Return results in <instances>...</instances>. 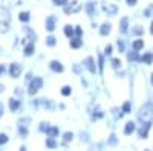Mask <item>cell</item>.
<instances>
[{"label": "cell", "instance_id": "obj_39", "mask_svg": "<svg viewBox=\"0 0 153 151\" xmlns=\"http://www.w3.org/2000/svg\"><path fill=\"white\" fill-rule=\"evenodd\" d=\"M110 52H112V46H107V47H106V54L110 55Z\"/></svg>", "mask_w": 153, "mask_h": 151}, {"label": "cell", "instance_id": "obj_40", "mask_svg": "<svg viewBox=\"0 0 153 151\" xmlns=\"http://www.w3.org/2000/svg\"><path fill=\"white\" fill-rule=\"evenodd\" d=\"M110 137H112V139H110V144H115V142H117V139H115V136H113V134H112Z\"/></svg>", "mask_w": 153, "mask_h": 151}, {"label": "cell", "instance_id": "obj_34", "mask_svg": "<svg viewBox=\"0 0 153 151\" xmlns=\"http://www.w3.org/2000/svg\"><path fill=\"white\" fill-rule=\"evenodd\" d=\"M72 137H74L72 133H66V134H65V141H66V142H68V141H72Z\"/></svg>", "mask_w": 153, "mask_h": 151}, {"label": "cell", "instance_id": "obj_13", "mask_svg": "<svg viewBox=\"0 0 153 151\" xmlns=\"http://www.w3.org/2000/svg\"><path fill=\"white\" fill-rule=\"evenodd\" d=\"M81 44H83V41L80 40V37H76V38H72V40H71V46H72L74 49H78Z\"/></svg>", "mask_w": 153, "mask_h": 151}, {"label": "cell", "instance_id": "obj_31", "mask_svg": "<svg viewBox=\"0 0 153 151\" xmlns=\"http://www.w3.org/2000/svg\"><path fill=\"white\" fill-rule=\"evenodd\" d=\"M133 34H135V35H141V34H143V28H141V26H136V28L133 29Z\"/></svg>", "mask_w": 153, "mask_h": 151}, {"label": "cell", "instance_id": "obj_3", "mask_svg": "<svg viewBox=\"0 0 153 151\" xmlns=\"http://www.w3.org/2000/svg\"><path fill=\"white\" fill-rule=\"evenodd\" d=\"M42 85H43V80L42 78H34V81L29 85V95H35L38 90L42 89Z\"/></svg>", "mask_w": 153, "mask_h": 151}, {"label": "cell", "instance_id": "obj_29", "mask_svg": "<svg viewBox=\"0 0 153 151\" xmlns=\"http://www.w3.org/2000/svg\"><path fill=\"white\" fill-rule=\"evenodd\" d=\"M8 142V136L6 134H0V145H5Z\"/></svg>", "mask_w": 153, "mask_h": 151}, {"label": "cell", "instance_id": "obj_26", "mask_svg": "<svg viewBox=\"0 0 153 151\" xmlns=\"http://www.w3.org/2000/svg\"><path fill=\"white\" fill-rule=\"evenodd\" d=\"M52 2H54V5H57V6H63V5L69 3L68 0H52Z\"/></svg>", "mask_w": 153, "mask_h": 151}, {"label": "cell", "instance_id": "obj_1", "mask_svg": "<svg viewBox=\"0 0 153 151\" xmlns=\"http://www.w3.org/2000/svg\"><path fill=\"white\" fill-rule=\"evenodd\" d=\"M138 118L143 124H152V121H153V107H152L150 102H147L141 107V110H139V113H138Z\"/></svg>", "mask_w": 153, "mask_h": 151}, {"label": "cell", "instance_id": "obj_21", "mask_svg": "<svg viewBox=\"0 0 153 151\" xmlns=\"http://www.w3.org/2000/svg\"><path fill=\"white\" fill-rule=\"evenodd\" d=\"M127 58H129V61H138V60H139V57H138V54H136V50H135V52H130L129 55H127Z\"/></svg>", "mask_w": 153, "mask_h": 151}, {"label": "cell", "instance_id": "obj_10", "mask_svg": "<svg viewBox=\"0 0 153 151\" xmlns=\"http://www.w3.org/2000/svg\"><path fill=\"white\" fill-rule=\"evenodd\" d=\"M150 130V124H144L141 130H139V137H147V133Z\"/></svg>", "mask_w": 153, "mask_h": 151}, {"label": "cell", "instance_id": "obj_24", "mask_svg": "<svg viewBox=\"0 0 153 151\" xmlns=\"http://www.w3.org/2000/svg\"><path fill=\"white\" fill-rule=\"evenodd\" d=\"M98 63H100L98 66H100V72H101V70H103V67H104V60H103V55H101V54L98 55Z\"/></svg>", "mask_w": 153, "mask_h": 151}, {"label": "cell", "instance_id": "obj_14", "mask_svg": "<svg viewBox=\"0 0 153 151\" xmlns=\"http://www.w3.org/2000/svg\"><path fill=\"white\" fill-rule=\"evenodd\" d=\"M109 32H110V24H109V23L103 24V26H101V29H100V34H101V35H107Z\"/></svg>", "mask_w": 153, "mask_h": 151}, {"label": "cell", "instance_id": "obj_16", "mask_svg": "<svg viewBox=\"0 0 153 151\" xmlns=\"http://www.w3.org/2000/svg\"><path fill=\"white\" fill-rule=\"evenodd\" d=\"M127 23H129V20H127V17H124V18L121 20V26H120L123 34H126V32H127Z\"/></svg>", "mask_w": 153, "mask_h": 151}, {"label": "cell", "instance_id": "obj_7", "mask_svg": "<svg viewBox=\"0 0 153 151\" xmlns=\"http://www.w3.org/2000/svg\"><path fill=\"white\" fill-rule=\"evenodd\" d=\"M84 64H86V67L89 69V72H91V73H95V72H97V67H95V64H94V58H92V57L86 58Z\"/></svg>", "mask_w": 153, "mask_h": 151}, {"label": "cell", "instance_id": "obj_19", "mask_svg": "<svg viewBox=\"0 0 153 151\" xmlns=\"http://www.w3.org/2000/svg\"><path fill=\"white\" fill-rule=\"evenodd\" d=\"M143 46H144V41H143V40H136V41L133 43V49H135V50L143 49Z\"/></svg>", "mask_w": 153, "mask_h": 151}, {"label": "cell", "instance_id": "obj_25", "mask_svg": "<svg viewBox=\"0 0 153 151\" xmlns=\"http://www.w3.org/2000/svg\"><path fill=\"white\" fill-rule=\"evenodd\" d=\"M65 34H66L68 37H72V34H74V29H72V26H65Z\"/></svg>", "mask_w": 153, "mask_h": 151}, {"label": "cell", "instance_id": "obj_35", "mask_svg": "<svg viewBox=\"0 0 153 151\" xmlns=\"http://www.w3.org/2000/svg\"><path fill=\"white\" fill-rule=\"evenodd\" d=\"M75 34H76V37H80V35L83 34V31H81V28H78V26H76V28H75Z\"/></svg>", "mask_w": 153, "mask_h": 151}, {"label": "cell", "instance_id": "obj_4", "mask_svg": "<svg viewBox=\"0 0 153 151\" xmlns=\"http://www.w3.org/2000/svg\"><path fill=\"white\" fill-rule=\"evenodd\" d=\"M80 9H81V5L76 2V0H74L72 3L65 6V14H74V12H78Z\"/></svg>", "mask_w": 153, "mask_h": 151}, {"label": "cell", "instance_id": "obj_30", "mask_svg": "<svg viewBox=\"0 0 153 151\" xmlns=\"http://www.w3.org/2000/svg\"><path fill=\"white\" fill-rule=\"evenodd\" d=\"M87 12L89 15H94V3H87Z\"/></svg>", "mask_w": 153, "mask_h": 151}, {"label": "cell", "instance_id": "obj_2", "mask_svg": "<svg viewBox=\"0 0 153 151\" xmlns=\"http://www.w3.org/2000/svg\"><path fill=\"white\" fill-rule=\"evenodd\" d=\"M9 23H11V15H9V12L2 8L0 9V31L2 32H6L8 31V26H9Z\"/></svg>", "mask_w": 153, "mask_h": 151}, {"label": "cell", "instance_id": "obj_17", "mask_svg": "<svg viewBox=\"0 0 153 151\" xmlns=\"http://www.w3.org/2000/svg\"><path fill=\"white\" fill-rule=\"evenodd\" d=\"M46 133H48L51 137H54V136H57V134H58V128H57V127H52V128H49V127H48Z\"/></svg>", "mask_w": 153, "mask_h": 151}, {"label": "cell", "instance_id": "obj_33", "mask_svg": "<svg viewBox=\"0 0 153 151\" xmlns=\"http://www.w3.org/2000/svg\"><path fill=\"white\" fill-rule=\"evenodd\" d=\"M123 111H124V113H129V111H130V102H126V104H124Z\"/></svg>", "mask_w": 153, "mask_h": 151}, {"label": "cell", "instance_id": "obj_6", "mask_svg": "<svg viewBox=\"0 0 153 151\" xmlns=\"http://www.w3.org/2000/svg\"><path fill=\"white\" fill-rule=\"evenodd\" d=\"M46 29H48L49 32H52V31L55 29V15H49V17L46 18Z\"/></svg>", "mask_w": 153, "mask_h": 151}, {"label": "cell", "instance_id": "obj_41", "mask_svg": "<svg viewBox=\"0 0 153 151\" xmlns=\"http://www.w3.org/2000/svg\"><path fill=\"white\" fill-rule=\"evenodd\" d=\"M3 70H5V67H3V66H0V75H2V72H3Z\"/></svg>", "mask_w": 153, "mask_h": 151}, {"label": "cell", "instance_id": "obj_11", "mask_svg": "<svg viewBox=\"0 0 153 151\" xmlns=\"http://www.w3.org/2000/svg\"><path fill=\"white\" fill-rule=\"evenodd\" d=\"M9 107H11V110L12 111H16V110H19V107H20V101H17V99H9Z\"/></svg>", "mask_w": 153, "mask_h": 151}, {"label": "cell", "instance_id": "obj_43", "mask_svg": "<svg viewBox=\"0 0 153 151\" xmlns=\"http://www.w3.org/2000/svg\"><path fill=\"white\" fill-rule=\"evenodd\" d=\"M152 85H153V75H152Z\"/></svg>", "mask_w": 153, "mask_h": 151}, {"label": "cell", "instance_id": "obj_5", "mask_svg": "<svg viewBox=\"0 0 153 151\" xmlns=\"http://www.w3.org/2000/svg\"><path fill=\"white\" fill-rule=\"evenodd\" d=\"M9 73H11V77H12V78H17L19 75L22 73V66L17 64V63L11 64V67H9Z\"/></svg>", "mask_w": 153, "mask_h": 151}, {"label": "cell", "instance_id": "obj_22", "mask_svg": "<svg viewBox=\"0 0 153 151\" xmlns=\"http://www.w3.org/2000/svg\"><path fill=\"white\" fill-rule=\"evenodd\" d=\"M19 18H20V21H29V12H22Z\"/></svg>", "mask_w": 153, "mask_h": 151}, {"label": "cell", "instance_id": "obj_12", "mask_svg": "<svg viewBox=\"0 0 153 151\" xmlns=\"http://www.w3.org/2000/svg\"><path fill=\"white\" fill-rule=\"evenodd\" d=\"M135 131V124L133 122H127L126 124V128H124V133L126 134H132Z\"/></svg>", "mask_w": 153, "mask_h": 151}, {"label": "cell", "instance_id": "obj_9", "mask_svg": "<svg viewBox=\"0 0 153 151\" xmlns=\"http://www.w3.org/2000/svg\"><path fill=\"white\" fill-rule=\"evenodd\" d=\"M51 69H52L54 72H63V66H61V63L58 61H51Z\"/></svg>", "mask_w": 153, "mask_h": 151}, {"label": "cell", "instance_id": "obj_8", "mask_svg": "<svg viewBox=\"0 0 153 151\" xmlns=\"http://www.w3.org/2000/svg\"><path fill=\"white\" fill-rule=\"evenodd\" d=\"M34 49H35V46H34V41H31L29 44H26V46H25V55H26V57L32 55V54H34Z\"/></svg>", "mask_w": 153, "mask_h": 151}, {"label": "cell", "instance_id": "obj_28", "mask_svg": "<svg viewBox=\"0 0 153 151\" xmlns=\"http://www.w3.org/2000/svg\"><path fill=\"white\" fill-rule=\"evenodd\" d=\"M61 93L65 95V96L71 95V87H69V85H65V87H63V90H61Z\"/></svg>", "mask_w": 153, "mask_h": 151}, {"label": "cell", "instance_id": "obj_23", "mask_svg": "<svg viewBox=\"0 0 153 151\" xmlns=\"http://www.w3.org/2000/svg\"><path fill=\"white\" fill-rule=\"evenodd\" d=\"M104 11L110 12V14H115V12H117V8H115V6H109V5H104Z\"/></svg>", "mask_w": 153, "mask_h": 151}, {"label": "cell", "instance_id": "obj_37", "mask_svg": "<svg viewBox=\"0 0 153 151\" xmlns=\"http://www.w3.org/2000/svg\"><path fill=\"white\" fill-rule=\"evenodd\" d=\"M118 49H120V52H123V50H124V43L123 41H118Z\"/></svg>", "mask_w": 153, "mask_h": 151}, {"label": "cell", "instance_id": "obj_38", "mask_svg": "<svg viewBox=\"0 0 153 151\" xmlns=\"http://www.w3.org/2000/svg\"><path fill=\"white\" fill-rule=\"evenodd\" d=\"M127 2V5L129 6H133V5H136V0H126Z\"/></svg>", "mask_w": 153, "mask_h": 151}, {"label": "cell", "instance_id": "obj_15", "mask_svg": "<svg viewBox=\"0 0 153 151\" xmlns=\"http://www.w3.org/2000/svg\"><path fill=\"white\" fill-rule=\"evenodd\" d=\"M141 61H143V63H146V64H152V61H153V55H152V54H146V55H143Z\"/></svg>", "mask_w": 153, "mask_h": 151}, {"label": "cell", "instance_id": "obj_18", "mask_svg": "<svg viewBox=\"0 0 153 151\" xmlns=\"http://www.w3.org/2000/svg\"><path fill=\"white\" fill-rule=\"evenodd\" d=\"M25 32H26V34L29 35V40H31V41H35V34L32 32V29H31V28H25Z\"/></svg>", "mask_w": 153, "mask_h": 151}, {"label": "cell", "instance_id": "obj_42", "mask_svg": "<svg viewBox=\"0 0 153 151\" xmlns=\"http://www.w3.org/2000/svg\"><path fill=\"white\" fill-rule=\"evenodd\" d=\"M150 32L153 34V21H152V28H150Z\"/></svg>", "mask_w": 153, "mask_h": 151}, {"label": "cell", "instance_id": "obj_20", "mask_svg": "<svg viewBox=\"0 0 153 151\" xmlns=\"http://www.w3.org/2000/svg\"><path fill=\"white\" fill-rule=\"evenodd\" d=\"M46 145H48L49 148H55V147H57V142L54 141V137H51V136H49V139L46 141Z\"/></svg>", "mask_w": 153, "mask_h": 151}, {"label": "cell", "instance_id": "obj_36", "mask_svg": "<svg viewBox=\"0 0 153 151\" xmlns=\"http://www.w3.org/2000/svg\"><path fill=\"white\" fill-rule=\"evenodd\" d=\"M20 134H23V136H26V134H28V130L25 128V127H20Z\"/></svg>", "mask_w": 153, "mask_h": 151}, {"label": "cell", "instance_id": "obj_32", "mask_svg": "<svg viewBox=\"0 0 153 151\" xmlns=\"http://www.w3.org/2000/svg\"><path fill=\"white\" fill-rule=\"evenodd\" d=\"M112 64H113V67H120V66H121V61L117 60V58H113V60H112Z\"/></svg>", "mask_w": 153, "mask_h": 151}, {"label": "cell", "instance_id": "obj_27", "mask_svg": "<svg viewBox=\"0 0 153 151\" xmlns=\"http://www.w3.org/2000/svg\"><path fill=\"white\" fill-rule=\"evenodd\" d=\"M46 44L48 46H54L55 44V38H54V37H48V38H46Z\"/></svg>", "mask_w": 153, "mask_h": 151}]
</instances>
